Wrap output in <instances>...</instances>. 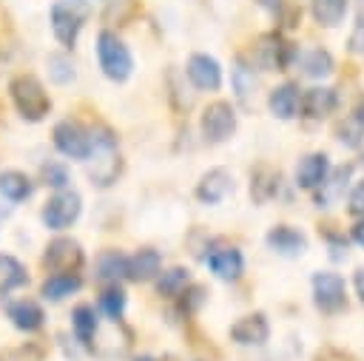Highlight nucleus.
<instances>
[{
	"instance_id": "obj_1",
	"label": "nucleus",
	"mask_w": 364,
	"mask_h": 361,
	"mask_svg": "<svg viewBox=\"0 0 364 361\" xmlns=\"http://www.w3.org/2000/svg\"><path fill=\"white\" fill-rule=\"evenodd\" d=\"M9 91H11V102H14L17 114L28 122H40L51 111V97L34 74H17L9 85Z\"/></svg>"
},
{
	"instance_id": "obj_2",
	"label": "nucleus",
	"mask_w": 364,
	"mask_h": 361,
	"mask_svg": "<svg viewBox=\"0 0 364 361\" xmlns=\"http://www.w3.org/2000/svg\"><path fill=\"white\" fill-rule=\"evenodd\" d=\"M91 17L88 0H54L51 6V31L63 48H74L80 28Z\"/></svg>"
},
{
	"instance_id": "obj_3",
	"label": "nucleus",
	"mask_w": 364,
	"mask_h": 361,
	"mask_svg": "<svg viewBox=\"0 0 364 361\" xmlns=\"http://www.w3.org/2000/svg\"><path fill=\"white\" fill-rule=\"evenodd\" d=\"M97 60H100L102 74L114 82H125L134 71V57H131L128 45L108 28L97 34Z\"/></svg>"
},
{
	"instance_id": "obj_4",
	"label": "nucleus",
	"mask_w": 364,
	"mask_h": 361,
	"mask_svg": "<svg viewBox=\"0 0 364 361\" xmlns=\"http://www.w3.org/2000/svg\"><path fill=\"white\" fill-rule=\"evenodd\" d=\"M91 179L100 188H108L117 173H119V153H117V139L105 131V128H94L91 131Z\"/></svg>"
},
{
	"instance_id": "obj_5",
	"label": "nucleus",
	"mask_w": 364,
	"mask_h": 361,
	"mask_svg": "<svg viewBox=\"0 0 364 361\" xmlns=\"http://www.w3.org/2000/svg\"><path fill=\"white\" fill-rule=\"evenodd\" d=\"M199 131H202L205 142H210V145L228 142L236 134V111H233V105L225 102V99L210 102L199 117Z\"/></svg>"
},
{
	"instance_id": "obj_6",
	"label": "nucleus",
	"mask_w": 364,
	"mask_h": 361,
	"mask_svg": "<svg viewBox=\"0 0 364 361\" xmlns=\"http://www.w3.org/2000/svg\"><path fill=\"white\" fill-rule=\"evenodd\" d=\"M80 210H82L80 193L63 188V190H57V193L46 202L40 219H43V225H46L48 230H65V227H71V225L80 219Z\"/></svg>"
},
{
	"instance_id": "obj_7",
	"label": "nucleus",
	"mask_w": 364,
	"mask_h": 361,
	"mask_svg": "<svg viewBox=\"0 0 364 361\" xmlns=\"http://www.w3.org/2000/svg\"><path fill=\"white\" fill-rule=\"evenodd\" d=\"M313 304L333 316V313H341L347 307V284L338 273L333 270H318L313 273Z\"/></svg>"
},
{
	"instance_id": "obj_8",
	"label": "nucleus",
	"mask_w": 364,
	"mask_h": 361,
	"mask_svg": "<svg viewBox=\"0 0 364 361\" xmlns=\"http://www.w3.org/2000/svg\"><path fill=\"white\" fill-rule=\"evenodd\" d=\"M54 148L68 159H88L91 153V131L77 119H63L54 125Z\"/></svg>"
},
{
	"instance_id": "obj_9",
	"label": "nucleus",
	"mask_w": 364,
	"mask_h": 361,
	"mask_svg": "<svg viewBox=\"0 0 364 361\" xmlns=\"http://www.w3.org/2000/svg\"><path fill=\"white\" fill-rule=\"evenodd\" d=\"M85 262V253L80 247L77 239H68V236H57L46 244V253H43V264L51 270V273H77Z\"/></svg>"
},
{
	"instance_id": "obj_10",
	"label": "nucleus",
	"mask_w": 364,
	"mask_h": 361,
	"mask_svg": "<svg viewBox=\"0 0 364 361\" xmlns=\"http://www.w3.org/2000/svg\"><path fill=\"white\" fill-rule=\"evenodd\" d=\"M256 65L264 71H284L293 60V45L284 43L279 34H262L256 43V54H253Z\"/></svg>"
},
{
	"instance_id": "obj_11",
	"label": "nucleus",
	"mask_w": 364,
	"mask_h": 361,
	"mask_svg": "<svg viewBox=\"0 0 364 361\" xmlns=\"http://www.w3.org/2000/svg\"><path fill=\"white\" fill-rule=\"evenodd\" d=\"M185 74H188L191 85L199 91H219L222 88V65L210 54H202V51L191 54Z\"/></svg>"
},
{
	"instance_id": "obj_12",
	"label": "nucleus",
	"mask_w": 364,
	"mask_h": 361,
	"mask_svg": "<svg viewBox=\"0 0 364 361\" xmlns=\"http://www.w3.org/2000/svg\"><path fill=\"white\" fill-rule=\"evenodd\" d=\"M230 338L242 347H259L270 338V324L264 313H247L230 324Z\"/></svg>"
},
{
	"instance_id": "obj_13",
	"label": "nucleus",
	"mask_w": 364,
	"mask_h": 361,
	"mask_svg": "<svg viewBox=\"0 0 364 361\" xmlns=\"http://www.w3.org/2000/svg\"><path fill=\"white\" fill-rule=\"evenodd\" d=\"M233 193V176L225 168H210L208 173H202L199 185H196V199L202 205H219Z\"/></svg>"
},
{
	"instance_id": "obj_14",
	"label": "nucleus",
	"mask_w": 364,
	"mask_h": 361,
	"mask_svg": "<svg viewBox=\"0 0 364 361\" xmlns=\"http://www.w3.org/2000/svg\"><path fill=\"white\" fill-rule=\"evenodd\" d=\"M208 267L213 276H219L222 281H236L245 273V259L233 244H222L216 250H210L208 256Z\"/></svg>"
},
{
	"instance_id": "obj_15",
	"label": "nucleus",
	"mask_w": 364,
	"mask_h": 361,
	"mask_svg": "<svg viewBox=\"0 0 364 361\" xmlns=\"http://www.w3.org/2000/svg\"><path fill=\"white\" fill-rule=\"evenodd\" d=\"M267 108L276 119H293L301 111V91L296 82H282L267 94Z\"/></svg>"
},
{
	"instance_id": "obj_16",
	"label": "nucleus",
	"mask_w": 364,
	"mask_h": 361,
	"mask_svg": "<svg viewBox=\"0 0 364 361\" xmlns=\"http://www.w3.org/2000/svg\"><path fill=\"white\" fill-rule=\"evenodd\" d=\"M330 176V156L316 151V153H307L299 165H296V185L301 190H316L321 188V182Z\"/></svg>"
},
{
	"instance_id": "obj_17",
	"label": "nucleus",
	"mask_w": 364,
	"mask_h": 361,
	"mask_svg": "<svg viewBox=\"0 0 364 361\" xmlns=\"http://www.w3.org/2000/svg\"><path fill=\"white\" fill-rule=\"evenodd\" d=\"M264 242H267V247H270L273 253H279V256H299V253L307 247L304 233L296 230V227H290V225H276V227H270L267 236H264Z\"/></svg>"
},
{
	"instance_id": "obj_18",
	"label": "nucleus",
	"mask_w": 364,
	"mask_h": 361,
	"mask_svg": "<svg viewBox=\"0 0 364 361\" xmlns=\"http://www.w3.org/2000/svg\"><path fill=\"white\" fill-rule=\"evenodd\" d=\"M336 105H338V97H336L333 88L316 85V88H307V91L301 94V111H304V117H310V119H324V117H330V114L336 111Z\"/></svg>"
},
{
	"instance_id": "obj_19",
	"label": "nucleus",
	"mask_w": 364,
	"mask_h": 361,
	"mask_svg": "<svg viewBox=\"0 0 364 361\" xmlns=\"http://www.w3.org/2000/svg\"><path fill=\"white\" fill-rule=\"evenodd\" d=\"M97 281L100 284H119L122 279H128V256H122L119 250H102L97 256Z\"/></svg>"
},
{
	"instance_id": "obj_20",
	"label": "nucleus",
	"mask_w": 364,
	"mask_h": 361,
	"mask_svg": "<svg viewBox=\"0 0 364 361\" xmlns=\"http://www.w3.org/2000/svg\"><path fill=\"white\" fill-rule=\"evenodd\" d=\"M162 270V256L154 247H139L134 256H128V279L131 281H151Z\"/></svg>"
},
{
	"instance_id": "obj_21",
	"label": "nucleus",
	"mask_w": 364,
	"mask_h": 361,
	"mask_svg": "<svg viewBox=\"0 0 364 361\" xmlns=\"http://www.w3.org/2000/svg\"><path fill=\"white\" fill-rule=\"evenodd\" d=\"M9 318H11V324H14L17 330H23V333H37V330L43 327V321H46L43 307H40L37 301H31V298H17V301H11V304H9Z\"/></svg>"
},
{
	"instance_id": "obj_22",
	"label": "nucleus",
	"mask_w": 364,
	"mask_h": 361,
	"mask_svg": "<svg viewBox=\"0 0 364 361\" xmlns=\"http://www.w3.org/2000/svg\"><path fill=\"white\" fill-rule=\"evenodd\" d=\"M279 193V171L273 165H256L253 173H250V196L256 205H264L270 202L273 196Z\"/></svg>"
},
{
	"instance_id": "obj_23",
	"label": "nucleus",
	"mask_w": 364,
	"mask_h": 361,
	"mask_svg": "<svg viewBox=\"0 0 364 361\" xmlns=\"http://www.w3.org/2000/svg\"><path fill=\"white\" fill-rule=\"evenodd\" d=\"M71 330L77 335V341H82L85 347H94L97 341V330H100V318L94 313L91 304H77L71 313Z\"/></svg>"
},
{
	"instance_id": "obj_24",
	"label": "nucleus",
	"mask_w": 364,
	"mask_h": 361,
	"mask_svg": "<svg viewBox=\"0 0 364 361\" xmlns=\"http://www.w3.org/2000/svg\"><path fill=\"white\" fill-rule=\"evenodd\" d=\"M80 287H82V279H80L77 273H51V276L43 281L40 293H43V298H48V301H63V298L74 296Z\"/></svg>"
},
{
	"instance_id": "obj_25",
	"label": "nucleus",
	"mask_w": 364,
	"mask_h": 361,
	"mask_svg": "<svg viewBox=\"0 0 364 361\" xmlns=\"http://www.w3.org/2000/svg\"><path fill=\"white\" fill-rule=\"evenodd\" d=\"M191 284V273L188 267H171V270H159L156 276V293L165 298H179Z\"/></svg>"
},
{
	"instance_id": "obj_26",
	"label": "nucleus",
	"mask_w": 364,
	"mask_h": 361,
	"mask_svg": "<svg viewBox=\"0 0 364 361\" xmlns=\"http://www.w3.org/2000/svg\"><path fill=\"white\" fill-rule=\"evenodd\" d=\"M31 190H34V182L23 171H3L0 173V193L9 202H23L31 196Z\"/></svg>"
},
{
	"instance_id": "obj_27",
	"label": "nucleus",
	"mask_w": 364,
	"mask_h": 361,
	"mask_svg": "<svg viewBox=\"0 0 364 361\" xmlns=\"http://www.w3.org/2000/svg\"><path fill=\"white\" fill-rule=\"evenodd\" d=\"M347 6H350V0H310V11H313L316 23L327 26V28H333L344 20Z\"/></svg>"
},
{
	"instance_id": "obj_28",
	"label": "nucleus",
	"mask_w": 364,
	"mask_h": 361,
	"mask_svg": "<svg viewBox=\"0 0 364 361\" xmlns=\"http://www.w3.org/2000/svg\"><path fill=\"white\" fill-rule=\"evenodd\" d=\"M299 63H301V71L307 77H327V74H333V65H336L333 54L327 48H310L299 57Z\"/></svg>"
},
{
	"instance_id": "obj_29",
	"label": "nucleus",
	"mask_w": 364,
	"mask_h": 361,
	"mask_svg": "<svg viewBox=\"0 0 364 361\" xmlns=\"http://www.w3.org/2000/svg\"><path fill=\"white\" fill-rule=\"evenodd\" d=\"M336 134H338V142L347 145V148L361 145V139H364V108H355L353 114H347L344 122H338Z\"/></svg>"
},
{
	"instance_id": "obj_30",
	"label": "nucleus",
	"mask_w": 364,
	"mask_h": 361,
	"mask_svg": "<svg viewBox=\"0 0 364 361\" xmlns=\"http://www.w3.org/2000/svg\"><path fill=\"white\" fill-rule=\"evenodd\" d=\"M26 281H28L26 267H23V264H20L14 256L0 253V290H3V293L17 290V287H23Z\"/></svg>"
},
{
	"instance_id": "obj_31",
	"label": "nucleus",
	"mask_w": 364,
	"mask_h": 361,
	"mask_svg": "<svg viewBox=\"0 0 364 361\" xmlns=\"http://www.w3.org/2000/svg\"><path fill=\"white\" fill-rule=\"evenodd\" d=\"M100 307L111 321H119L122 313H125V290L119 284H108L100 296Z\"/></svg>"
},
{
	"instance_id": "obj_32",
	"label": "nucleus",
	"mask_w": 364,
	"mask_h": 361,
	"mask_svg": "<svg viewBox=\"0 0 364 361\" xmlns=\"http://www.w3.org/2000/svg\"><path fill=\"white\" fill-rule=\"evenodd\" d=\"M46 65H48V77H51L57 85H65V82L74 80V63H71L68 54H48Z\"/></svg>"
},
{
	"instance_id": "obj_33",
	"label": "nucleus",
	"mask_w": 364,
	"mask_h": 361,
	"mask_svg": "<svg viewBox=\"0 0 364 361\" xmlns=\"http://www.w3.org/2000/svg\"><path fill=\"white\" fill-rule=\"evenodd\" d=\"M233 85H236V97L242 102H250V94L256 88V80H253V68H247L242 60H236V65H233Z\"/></svg>"
},
{
	"instance_id": "obj_34",
	"label": "nucleus",
	"mask_w": 364,
	"mask_h": 361,
	"mask_svg": "<svg viewBox=\"0 0 364 361\" xmlns=\"http://www.w3.org/2000/svg\"><path fill=\"white\" fill-rule=\"evenodd\" d=\"M40 173H43V182L48 188H54V190H63L68 185V168L60 165V162H46Z\"/></svg>"
},
{
	"instance_id": "obj_35",
	"label": "nucleus",
	"mask_w": 364,
	"mask_h": 361,
	"mask_svg": "<svg viewBox=\"0 0 364 361\" xmlns=\"http://www.w3.org/2000/svg\"><path fill=\"white\" fill-rule=\"evenodd\" d=\"M347 210H350L353 216L364 219V179L353 185V190H350V196H347Z\"/></svg>"
},
{
	"instance_id": "obj_36",
	"label": "nucleus",
	"mask_w": 364,
	"mask_h": 361,
	"mask_svg": "<svg viewBox=\"0 0 364 361\" xmlns=\"http://www.w3.org/2000/svg\"><path fill=\"white\" fill-rule=\"evenodd\" d=\"M350 48H353L355 54L364 51V17L358 20V26H355V31H353V37H350Z\"/></svg>"
},
{
	"instance_id": "obj_37",
	"label": "nucleus",
	"mask_w": 364,
	"mask_h": 361,
	"mask_svg": "<svg viewBox=\"0 0 364 361\" xmlns=\"http://www.w3.org/2000/svg\"><path fill=\"white\" fill-rule=\"evenodd\" d=\"M26 352H28L26 347H20V350H9L6 355H0V361H40V355H37V352H34L31 358H28Z\"/></svg>"
},
{
	"instance_id": "obj_38",
	"label": "nucleus",
	"mask_w": 364,
	"mask_h": 361,
	"mask_svg": "<svg viewBox=\"0 0 364 361\" xmlns=\"http://www.w3.org/2000/svg\"><path fill=\"white\" fill-rule=\"evenodd\" d=\"M350 236H353V242H355V244H361V247H364V219H358V222L353 225V233H350Z\"/></svg>"
},
{
	"instance_id": "obj_39",
	"label": "nucleus",
	"mask_w": 364,
	"mask_h": 361,
	"mask_svg": "<svg viewBox=\"0 0 364 361\" xmlns=\"http://www.w3.org/2000/svg\"><path fill=\"white\" fill-rule=\"evenodd\" d=\"M353 284H355V296H358V298H361V304H364V267H361V270H355Z\"/></svg>"
},
{
	"instance_id": "obj_40",
	"label": "nucleus",
	"mask_w": 364,
	"mask_h": 361,
	"mask_svg": "<svg viewBox=\"0 0 364 361\" xmlns=\"http://www.w3.org/2000/svg\"><path fill=\"white\" fill-rule=\"evenodd\" d=\"M136 361H154V358H148V355H142V358H136Z\"/></svg>"
}]
</instances>
